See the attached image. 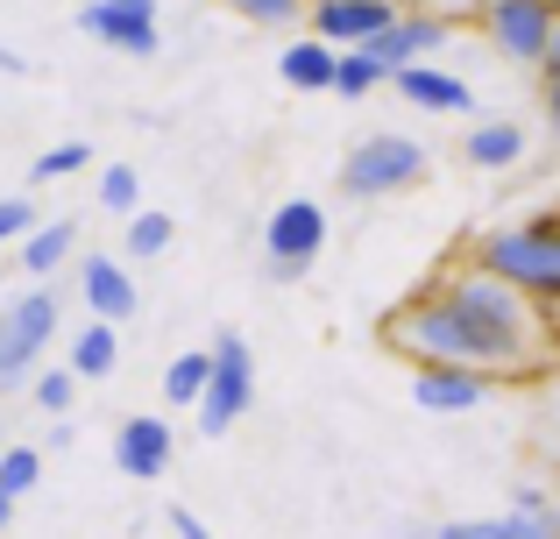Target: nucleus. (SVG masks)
I'll return each instance as SVG.
<instances>
[{
  "label": "nucleus",
  "instance_id": "obj_11",
  "mask_svg": "<svg viewBox=\"0 0 560 539\" xmlns=\"http://www.w3.org/2000/svg\"><path fill=\"white\" fill-rule=\"evenodd\" d=\"M447 14H425V8H397V22L390 28H376L370 43H355L362 57H370V65L383 71V79H390L397 65H419L425 50H440V43H447Z\"/></svg>",
  "mask_w": 560,
  "mask_h": 539
},
{
  "label": "nucleus",
  "instance_id": "obj_8",
  "mask_svg": "<svg viewBox=\"0 0 560 539\" xmlns=\"http://www.w3.org/2000/svg\"><path fill=\"white\" fill-rule=\"evenodd\" d=\"M57 291H22V298H8L0 305V384H14V376L28 370V362L50 348V333H57Z\"/></svg>",
  "mask_w": 560,
  "mask_h": 539
},
{
  "label": "nucleus",
  "instance_id": "obj_14",
  "mask_svg": "<svg viewBox=\"0 0 560 539\" xmlns=\"http://www.w3.org/2000/svg\"><path fill=\"white\" fill-rule=\"evenodd\" d=\"M411 398H419L425 412H476V405L497 398V376H490V370H447V362H419V384H411Z\"/></svg>",
  "mask_w": 560,
  "mask_h": 539
},
{
  "label": "nucleus",
  "instance_id": "obj_25",
  "mask_svg": "<svg viewBox=\"0 0 560 539\" xmlns=\"http://www.w3.org/2000/svg\"><path fill=\"white\" fill-rule=\"evenodd\" d=\"M93 164V142H57V150H43L36 164H28V185H50V178H71V171Z\"/></svg>",
  "mask_w": 560,
  "mask_h": 539
},
{
  "label": "nucleus",
  "instance_id": "obj_19",
  "mask_svg": "<svg viewBox=\"0 0 560 539\" xmlns=\"http://www.w3.org/2000/svg\"><path fill=\"white\" fill-rule=\"evenodd\" d=\"M114 362H121V327L93 319V327L71 341V362H65V370L79 376V384H100V376H114Z\"/></svg>",
  "mask_w": 560,
  "mask_h": 539
},
{
  "label": "nucleus",
  "instance_id": "obj_7",
  "mask_svg": "<svg viewBox=\"0 0 560 539\" xmlns=\"http://www.w3.org/2000/svg\"><path fill=\"white\" fill-rule=\"evenodd\" d=\"M476 22L511 65H547L553 57V0H482Z\"/></svg>",
  "mask_w": 560,
  "mask_h": 539
},
{
  "label": "nucleus",
  "instance_id": "obj_32",
  "mask_svg": "<svg viewBox=\"0 0 560 539\" xmlns=\"http://www.w3.org/2000/svg\"><path fill=\"white\" fill-rule=\"evenodd\" d=\"M0 71H8V79H28V57L22 50H0Z\"/></svg>",
  "mask_w": 560,
  "mask_h": 539
},
{
  "label": "nucleus",
  "instance_id": "obj_21",
  "mask_svg": "<svg viewBox=\"0 0 560 539\" xmlns=\"http://www.w3.org/2000/svg\"><path fill=\"white\" fill-rule=\"evenodd\" d=\"M199 390H206V348L171 355V370H164V405H199Z\"/></svg>",
  "mask_w": 560,
  "mask_h": 539
},
{
  "label": "nucleus",
  "instance_id": "obj_23",
  "mask_svg": "<svg viewBox=\"0 0 560 539\" xmlns=\"http://www.w3.org/2000/svg\"><path fill=\"white\" fill-rule=\"evenodd\" d=\"M376 85H383V71H376L362 50H334V85H327V93L362 99V93H376Z\"/></svg>",
  "mask_w": 560,
  "mask_h": 539
},
{
  "label": "nucleus",
  "instance_id": "obj_4",
  "mask_svg": "<svg viewBox=\"0 0 560 539\" xmlns=\"http://www.w3.org/2000/svg\"><path fill=\"white\" fill-rule=\"evenodd\" d=\"M425 171H433L425 142H411V136H370V142H355V150L341 156V192L348 199H390V192L425 185Z\"/></svg>",
  "mask_w": 560,
  "mask_h": 539
},
{
  "label": "nucleus",
  "instance_id": "obj_10",
  "mask_svg": "<svg viewBox=\"0 0 560 539\" xmlns=\"http://www.w3.org/2000/svg\"><path fill=\"white\" fill-rule=\"evenodd\" d=\"M79 28L100 36L107 50H121V57H156V43H164V28H156V0H85Z\"/></svg>",
  "mask_w": 560,
  "mask_h": 539
},
{
  "label": "nucleus",
  "instance_id": "obj_33",
  "mask_svg": "<svg viewBox=\"0 0 560 539\" xmlns=\"http://www.w3.org/2000/svg\"><path fill=\"white\" fill-rule=\"evenodd\" d=\"M8 518H14V497H8V490H0V526H8Z\"/></svg>",
  "mask_w": 560,
  "mask_h": 539
},
{
  "label": "nucleus",
  "instance_id": "obj_15",
  "mask_svg": "<svg viewBox=\"0 0 560 539\" xmlns=\"http://www.w3.org/2000/svg\"><path fill=\"white\" fill-rule=\"evenodd\" d=\"M79 291H85V305H93V319H107V327L136 319V305H142L136 277H128L121 263H107V256H85L79 263Z\"/></svg>",
  "mask_w": 560,
  "mask_h": 539
},
{
  "label": "nucleus",
  "instance_id": "obj_28",
  "mask_svg": "<svg viewBox=\"0 0 560 539\" xmlns=\"http://www.w3.org/2000/svg\"><path fill=\"white\" fill-rule=\"evenodd\" d=\"M28 227H36V199H28V192L0 199V249H8V242H22Z\"/></svg>",
  "mask_w": 560,
  "mask_h": 539
},
{
  "label": "nucleus",
  "instance_id": "obj_13",
  "mask_svg": "<svg viewBox=\"0 0 560 539\" xmlns=\"http://www.w3.org/2000/svg\"><path fill=\"white\" fill-rule=\"evenodd\" d=\"M397 8L405 0H313V36L334 43V50H355V43H370L376 28L397 22Z\"/></svg>",
  "mask_w": 560,
  "mask_h": 539
},
{
  "label": "nucleus",
  "instance_id": "obj_5",
  "mask_svg": "<svg viewBox=\"0 0 560 539\" xmlns=\"http://www.w3.org/2000/svg\"><path fill=\"white\" fill-rule=\"evenodd\" d=\"M256 405V362H248V341L242 333H220L213 348H206V390H199V433L206 441H220V433H234V419Z\"/></svg>",
  "mask_w": 560,
  "mask_h": 539
},
{
  "label": "nucleus",
  "instance_id": "obj_24",
  "mask_svg": "<svg viewBox=\"0 0 560 539\" xmlns=\"http://www.w3.org/2000/svg\"><path fill=\"white\" fill-rule=\"evenodd\" d=\"M100 207L107 213H136L142 207V171L136 164H107L100 171Z\"/></svg>",
  "mask_w": 560,
  "mask_h": 539
},
{
  "label": "nucleus",
  "instance_id": "obj_17",
  "mask_svg": "<svg viewBox=\"0 0 560 539\" xmlns=\"http://www.w3.org/2000/svg\"><path fill=\"white\" fill-rule=\"evenodd\" d=\"M71 249H79V221H36L22 235V270L57 277V263H71Z\"/></svg>",
  "mask_w": 560,
  "mask_h": 539
},
{
  "label": "nucleus",
  "instance_id": "obj_9",
  "mask_svg": "<svg viewBox=\"0 0 560 539\" xmlns=\"http://www.w3.org/2000/svg\"><path fill=\"white\" fill-rule=\"evenodd\" d=\"M411 539H560V518H553V497H547V490H518V504H511V512L447 518V526L411 532Z\"/></svg>",
  "mask_w": 560,
  "mask_h": 539
},
{
  "label": "nucleus",
  "instance_id": "obj_1",
  "mask_svg": "<svg viewBox=\"0 0 560 539\" xmlns=\"http://www.w3.org/2000/svg\"><path fill=\"white\" fill-rule=\"evenodd\" d=\"M383 348H397V355H411V362H447V370H490L497 384H525V376L547 370V355L468 327L433 284H419L390 319H383Z\"/></svg>",
  "mask_w": 560,
  "mask_h": 539
},
{
  "label": "nucleus",
  "instance_id": "obj_22",
  "mask_svg": "<svg viewBox=\"0 0 560 539\" xmlns=\"http://www.w3.org/2000/svg\"><path fill=\"white\" fill-rule=\"evenodd\" d=\"M171 242H178V221L171 213H128V256H164Z\"/></svg>",
  "mask_w": 560,
  "mask_h": 539
},
{
  "label": "nucleus",
  "instance_id": "obj_30",
  "mask_svg": "<svg viewBox=\"0 0 560 539\" xmlns=\"http://www.w3.org/2000/svg\"><path fill=\"white\" fill-rule=\"evenodd\" d=\"M405 8H425V14H447V22H462V14H476L482 0H405Z\"/></svg>",
  "mask_w": 560,
  "mask_h": 539
},
{
  "label": "nucleus",
  "instance_id": "obj_26",
  "mask_svg": "<svg viewBox=\"0 0 560 539\" xmlns=\"http://www.w3.org/2000/svg\"><path fill=\"white\" fill-rule=\"evenodd\" d=\"M36 476H43V447H8V455H0V490H8V497H28Z\"/></svg>",
  "mask_w": 560,
  "mask_h": 539
},
{
  "label": "nucleus",
  "instance_id": "obj_31",
  "mask_svg": "<svg viewBox=\"0 0 560 539\" xmlns=\"http://www.w3.org/2000/svg\"><path fill=\"white\" fill-rule=\"evenodd\" d=\"M164 518H171V532H178V539H213V532L199 526V512H185V504H171Z\"/></svg>",
  "mask_w": 560,
  "mask_h": 539
},
{
  "label": "nucleus",
  "instance_id": "obj_18",
  "mask_svg": "<svg viewBox=\"0 0 560 539\" xmlns=\"http://www.w3.org/2000/svg\"><path fill=\"white\" fill-rule=\"evenodd\" d=\"M277 71H284V85H299V93H327V85H334V43H319V36L284 43Z\"/></svg>",
  "mask_w": 560,
  "mask_h": 539
},
{
  "label": "nucleus",
  "instance_id": "obj_20",
  "mask_svg": "<svg viewBox=\"0 0 560 539\" xmlns=\"http://www.w3.org/2000/svg\"><path fill=\"white\" fill-rule=\"evenodd\" d=\"M525 156V128L518 121H476L468 128V164L476 171H511Z\"/></svg>",
  "mask_w": 560,
  "mask_h": 539
},
{
  "label": "nucleus",
  "instance_id": "obj_3",
  "mask_svg": "<svg viewBox=\"0 0 560 539\" xmlns=\"http://www.w3.org/2000/svg\"><path fill=\"white\" fill-rule=\"evenodd\" d=\"M468 263H482L490 277H504L511 291H525L533 305H547V298H560V221L533 213L518 227H490V235H476Z\"/></svg>",
  "mask_w": 560,
  "mask_h": 539
},
{
  "label": "nucleus",
  "instance_id": "obj_6",
  "mask_svg": "<svg viewBox=\"0 0 560 539\" xmlns=\"http://www.w3.org/2000/svg\"><path fill=\"white\" fill-rule=\"evenodd\" d=\"M319 249H327V207L319 199H284L270 213V227H262V263H270V277L277 284H299L319 263Z\"/></svg>",
  "mask_w": 560,
  "mask_h": 539
},
{
  "label": "nucleus",
  "instance_id": "obj_27",
  "mask_svg": "<svg viewBox=\"0 0 560 539\" xmlns=\"http://www.w3.org/2000/svg\"><path fill=\"white\" fill-rule=\"evenodd\" d=\"M71 390H79V376H71V370H43V376H36V405H43L50 419H65L71 405H79Z\"/></svg>",
  "mask_w": 560,
  "mask_h": 539
},
{
  "label": "nucleus",
  "instance_id": "obj_29",
  "mask_svg": "<svg viewBox=\"0 0 560 539\" xmlns=\"http://www.w3.org/2000/svg\"><path fill=\"white\" fill-rule=\"evenodd\" d=\"M234 14H242V22H262V28H284L291 14L305 8V0H228Z\"/></svg>",
  "mask_w": 560,
  "mask_h": 539
},
{
  "label": "nucleus",
  "instance_id": "obj_12",
  "mask_svg": "<svg viewBox=\"0 0 560 539\" xmlns=\"http://www.w3.org/2000/svg\"><path fill=\"white\" fill-rule=\"evenodd\" d=\"M171 455H178V433H171L164 412H136L114 426V469L136 476V483H156L171 469Z\"/></svg>",
  "mask_w": 560,
  "mask_h": 539
},
{
  "label": "nucleus",
  "instance_id": "obj_16",
  "mask_svg": "<svg viewBox=\"0 0 560 539\" xmlns=\"http://www.w3.org/2000/svg\"><path fill=\"white\" fill-rule=\"evenodd\" d=\"M390 85L411 99V107H425V114H476V93H468L454 71H433V65H397L390 71Z\"/></svg>",
  "mask_w": 560,
  "mask_h": 539
},
{
  "label": "nucleus",
  "instance_id": "obj_2",
  "mask_svg": "<svg viewBox=\"0 0 560 539\" xmlns=\"http://www.w3.org/2000/svg\"><path fill=\"white\" fill-rule=\"evenodd\" d=\"M433 291L468 319V327H482V333H497V341H518V348H533V355H547V319H539V305L525 298V291H511L504 277H490L482 263L440 270Z\"/></svg>",
  "mask_w": 560,
  "mask_h": 539
}]
</instances>
